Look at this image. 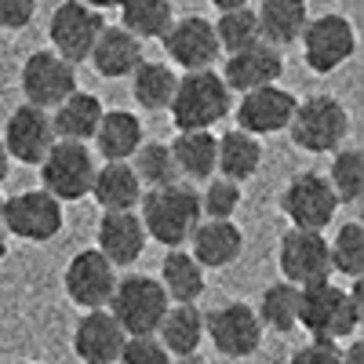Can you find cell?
I'll return each instance as SVG.
<instances>
[{
  "instance_id": "6da1fadb",
  "label": "cell",
  "mask_w": 364,
  "mask_h": 364,
  "mask_svg": "<svg viewBox=\"0 0 364 364\" xmlns=\"http://www.w3.org/2000/svg\"><path fill=\"white\" fill-rule=\"evenodd\" d=\"M139 219L146 237H154L164 248L190 245V233L197 230L200 215V197L190 182H171V186L142 190L139 200Z\"/></svg>"
},
{
  "instance_id": "7a4b0ae2",
  "label": "cell",
  "mask_w": 364,
  "mask_h": 364,
  "mask_svg": "<svg viewBox=\"0 0 364 364\" xmlns=\"http://www.w3.org/2000/svg\"><path fill=\"white\" fill-rule=\"evenodd\" d=\"M364 314L360 281L353 291H343L331 281H317L299 288V328H306L314 339H350Z\"/></svg>"
},
{
  "instance_id": "3957f363",
  "label": "cell",
  "mask_w": 364,
  "mask_h": 364,
  "mask_svg": "<svg viewBox=\"0 0 364 364\" xmlns=\"http://www.w3.org/2000/svg\"><path fill=\"white\" fill-rule=\"evenodd\" d=\"M233 91L226 87V80L215 70H190L182 73L175 84V95H171V124L178 132H211L219 120L230 117L233 106Z\"/></svg>"
},
{
  "instance_id": "277c9868",
  "label": "cell",
  "mask_w": 364,
  "mask_h": 364,
  "mask_svg": "<svg viewBox=\"0 0 364 364\" xmlns=\"http://www.w3.org/2000/svg\"><path fill=\"white\" fill-rule=\"evenodd\" d=\"M168 306H171V299L157 277L128 273V277H117V288L109 295L106 310L124 328V336H157V324L168 314Z\"/></svg>"
},
{
  "instance_id": "5b68a950",
  "label": "cell",
  "mask_w": 364,
  "mask_h": 364,
  "mask_svg": "<svg viewBox=\"0 0 364 364\" xmlns=\"http://www.w3.org/2000/svg\"><path fill=\"white\" fill-rule=\"evenodd\" d=\"M288 132L291 142L306 154H336L339 142L350 135V113L336 95H310L306 102H295Z\"/></svg>"
},
{
  "instance_id": "8992f818",
  "label": "cell",
  "mask_w": 364,
  "mask_h": 364,
  "mask_svg": "<svg viewBox=\"0 0 364 364\" xmlns=\"http://www.w3.org/2000/svg\"><path fill=\"white\" fill-rule=\"evenodd\" d=\"M37 168H41V182H44L41 190L51 193L58 204H66V200L87 197L99 164H95V154L87 149V142H63L58 139Z\"/></svg>"
},
{
  "instance_id": "52a82bcc",
  "label": "cell",
  "mask_w": 364,
  "mask_h": 364,
  "mask_svg": "<svg viewBox=\"0 0 364 364\" xmlns=\"http://www.w3.org/2000/svg\"><path fill=\"white\" fill-rule=\"evenodd\" d=\"M302 58L314 73H336L357 51V29L346 15H317L302 29Z\"/></svg>"
},
{
  "instance_id": "ba28073f",
  "label": "cell",
  "mask_w": 364,
  "mask_h": 364,
  "mask_svg": "<svg viewBox=\"0 0 364 364\" xmlns=\"http://www.w3.org/2000/svg\"><path fill=\"white\" fill-rule=\"evenodd\" d=\"M102 11L87 8L84 0H63L48 22V37H51V51L63 55L66 63L80 66L87 63L91 48H95L99 33H102Z\"/></svg>"
},
{
  "instance_id": "9c48e42d",
  "label": "cell",
  "mask_w": 364,
  "mask_h": 364,
  "mask_svg": "<svg viewBox=\"0 0 364 364\" xmlns=\"http://www.w3.org/2000/svg\"><path fill=\"white\" fill-rule=\"evenodd\" d=\"M204 339H211L223 357L245 360L262 346V321L248 302H226L204 317Z\"/></svg>"
},
{
  "instance_id": "30bf717a",
  "label": "cell",
  "mask_w": 364,
  "mask_h": 364,
  "mask_svg": "<svg viewBox=\"0 0 364 364\" xmlns=\"http://www.w3.org/2000/svg\"><path fill=\"white\" fill-rule=\"evenodd\" d=\"M281 211L299 230H328L331 223H336L339 200H336V193H331L324 175L299 171L281 193Z\"/></svg>"
},
{
  "instance_id": "8fae6325",
  "label": "cell",
  "mask_w": 364,
  "mask_h": 364,
  "mask_svg": "<svg viewBox=\"0 0 364 364\" xmlns=\"http://www.w3.org/2000/svg\"><path fill=\"white\" fill-rule=\"evenodd\" d=\"M63 230V204L44 190H26L15 197H4V233L29 240V245H44L58 237Z\"/></svg>"
},
{
  "instance_id": "7c38bea8",
  "label": "cell",
  "mask_w": 364,
  "mask_h": 364,
  "mask_svg": "<svg viewBox=\"0 0 364 364\" xmlns=\"http://www.w3.org/2000/svg\"><path fill=\"white\" fill-rule=\"evenodd\" d=\"M22 95L29 106H41V109H55L66 95L77 91V66L66 63L63 55H55L51 48L33 51L22 63Z\"/></svg>"
},
{
  "instance_id": "4fadbf2b",
  "label": "cell",
  "mask_w": 364,
  "mask_h": 364,
  "mask_svg": "<svg viewBox=\"0 0 364 364\" xmlns=\"http://www.w3.org/2000/svg\"><path fill=\"white\" fill-rule=\"evenodd\" d=\"M63 288H66L73 306H80V310H106L109 295L117 288V266L99 248H84V252H77L66 262Z\"/></svg>"
},
{
  "instance_id": "5bb4252c",
  "label": "cell",
  "mask_w": 364,
  "mask_h": 364,
  "mask_svg": "<svg viewBox=\"0 0 364 364\" xmlns=\"http://www.w3.org/2000/svg\"><path fill=\"white\" fill-rule=\"evenodd\" d=\"M277 262H281L284 281H291L295 288L328 281L331 277V262H328V237H324V230H299V226H291L281 237Z\"/></svg>"
},
{
  "instance_id": "9a60e30c",
  "label": "cell",
  "mask_w": 364,
  "mask_h": 364,
  "mask_svg": "<svg viewBox=\"0 0 364 364\" xmlns=\"http://www.w3.org/2000/svg\"><path fill=\"white\" fill-rule=\"evenodd\" d=\"M8 157L15 164H41L44 154L58 142L55 128H51V113L41 106H15V113L4 120V132H0Z\"/></svg>"
},
{
  "instance_id": "2e32d148",
  "label": "cell",
  "mask_w": 364,
  "mask_h": 364,
  "mask_svg": "<svg viewBox=\"0 0 364 364\" xmlns=\"http://www.w3.org/2000/svg\"><path fill=\"white\" fill-rule=\"evenodd\" d=\"M164 51L175 66L182 70H211L219 63V41H215V29L204 15H186V18H175L168 26V33L161 37Z\"/></svg>"
},
{
  "instance_id": "e0dca14e",
  "label": "cell",
  "mask_w": 364,
  "mask_h": 364,
  "mask_svg": "<svg viewBox=\"0 0 364 364\" xmlns=\"http://www.w3.org/2000/svg\"><path fill=\"white\" fill-rule=\"evenodd\" d=\"M295 95L284 91L281 84H266V87H252L240 95L237 102V128L248 135H277L291 124L295 113Z\"/></svg>"
},
{
  "instance_id": "ac0fdd59",
  "label": "cell",
  "mask_w": 364,
  "mask_h": 364,
  "mask_svg": "<svg viewBox=\"0 0 364 364\" xmlns=\"http://www.w3.org/2000/svg\"><path fill=\"white\" fill-rule=\"evenodd\" d=\"M284 73V55L281 48H273L266 41H255L252 48H240L233 55H226V66H223V80L230 91H252V87H266V84H277Z\"/></svg>"
},
{
  "instance_id": "d6986e66",
  "label": "cell",
  "mask_w": 364,
  "mask_h": 364,
  "mask_svg": "<svg viewBox=\"0 0 364 364\" xmlns=\"http://www.w3.org/2000/svg\"><path fill=\"white\" fill-rule=\"evenodd\" d=\"M245 252V233L233 219H200L190 233V255L204 269H226Z\"/></svg>"
},
{
  "instance_id": "ffe728a7",
  "label": "cell",
  "mask_w": 364,
  "mask_h": 364,
  "mask_svg": "<svg viewBox=\"0 0 364 364\" xmlns=\"http://www.w3.org/2000/svg\"><path fill=\"white\" fill-rule=\"evenodd\" d=\"M124 339V328L113 321L109 310H87L73 328V353L84 364H117Z\"/></svg>"
},
{
  "instance_id": "44dd1931",
  "label": "cell",
  "mask_w": 364,
  "mask_h": 364,
  "mask_svg": "<svg viewBox=\"0 0 364 364\" xmlns=\"http://www.w3.org/2000/svg\"><path fill=\"white\" fill-rule=\"evenodd\" d=\"M146 230L139 211H102L99 223V252L113 262V266H132L142 259L146 252Z\"/></svg>"
},
{
  "instance_id": "7402d4cb",
  "label": "cell",
  "mask_w": 364,
  "mask_h": 364,
  "mask_svg": "<svg viewBox=\"0 0 364 364\" xmlns=\"http://www.w3.org/2000/svg\"><path fill=\"white\" fill-rule=\"evenodd\" d=\"M87 63L95 66L99 77L106 80H120V77H132V70L142 63V41L132 37L124 26H102V33L91 48Z\"/></svg>"
},
{
  "instance_id": "603a6c76",
  "label": "cell",
  "mask_w": 364,
  "mask_h": 364,
  "mask_svg": "<svg viewBox=\"0 0 364 364\" xmlns=\"http://www.w3.org/2000/svg\"><path fill=\"white\" fill-rule=\"evenodd\" d=\"M87 193L102 211H135L142 200V182L128 161H106L102 168H95Z\"/></svg>"
},
{
  "instance_id": "cb8c5ba5",
  "label": "cell",
  "mask_w": 364,
  "mask_h": 364,
  "mask_svg": "<svg viewBox=\"0 0 364 364\" xmlns=\"http://www.w3.org/2000/svg\"><path fill=\"white\" fill-rule=\"evenodd\" d=\"M91 142L102 161H132L135 149L142 146V120L132 109H102Z\"/></svg>"
},
{
  "instance_id": "d4e9b609",
  "label": "cell",
  "mask_w": 364,
  "mask_h": 364,
  "mask_svg": "<svg viewBox=\"0 0 364 364\" xmlns=\"http://www.w3.org/2000/svg\"><path fill=\"white\" fill-rule=\"evenodd\" d=\"M102 120V102L99 95H91V91H73V95H66L63 102L55 106L51 113V128H55V139L63 142H91V135H95Z\"/></svg>"
},
{
  "instance_id": "484cf974",
  "label": "cell",
  "mask_w": 364,
  "mask_h": 364,
  "mask_svg": "<svg viewBox=\"0 0 364 364\" xmlns=\"http://www.w3.org/2000/svg\"><path fill=\"white\" fill-rule=\"evenodd\" d=\"M157 339L171 357L197 353L204 343V314L197 310V302H171L157 324Z\"/></svg>"
},
{
  "instance_id": "4316f807",
  "label": "cell",
  "mask_w": 364,
  "mask_h": 364,
  "mask_svg": "<svg viewBox=\"0 0 364 364\" xmlns=\"http://www.w3.org/2000/svg\"><path fill=\"white\" fill-rule=\"evenodd\" d=\"M255 22H259V37L273 48H288L302 37L310 15H306V0H262L259 11H255Z\"/></svg>"
},
{
  "instance_id": "83f0119b",
  "label": "cell",
  "mask_w": 364,
  "mask_h": 364,
  "mask_svg": "<svg viewBox=\"0 0 364 364\" xmlns=\"http://www.w3.org/2000/svg\"><path fill=\"white\" fill-rule=\"evenodd\" d=\"M262 168V146L255 135L248 132H226L223 139H215V171L223 178H233V182H245L252 175H259Z\"/></svg>"
},
{
  "instance_id": "f1b7e54d",
  "label": "cell",
  "mask_w": 364,
  "mask_h": 364,
  "mask_svg": "<svg viewBox=\"0 0 364 364\" xmlns=\"http://www.w3.org/2000/svg\"><path fill=\"white\" fill-rule=\"evenodd\" d=\"M168 146L182 182H208L215 175V135L211 132H178Z\"/></svg>"
},
{
  "instance_id": "f546056e",
  "label": "cell",
  "mask_w": 364,
  "mask_h": 364,
  "mask_svg": "<svg viewBox=\"0 0 364 364\" xmlns=\"http://www.w3.org/2000/svg\"><path fill=\"white\" fill-rule=\"evenodd\" d=\"M161 288L171 302H197L204 295V266L190 252L171 248L161 262Z\"/></svg>"
},
{
  "instance_id": "4dcf8cb0",
  "label": "cell",
  "mask_w": 364,
  "mask_h": 364,
  "mask_svg": "<svg viewBox=\"0 0 364 364\" xmlns=\"http://www.w3.org/2000/svg\"><path fill=\"white\" fill-rule=\"evenodd\" d=\"M175 22L171 0H124L120 4V26L139 41H161Z\"/></svg>"
},
{
  "instance_id": "1f68e13d",
  "label": "cell",
  "mask_w": 364,
  "mask_h": 364,
  "mask_svg": "<svg viewBox=\"0 0 364 364\" xmlns=\"http://www.w3.org/2000/svg\"><path fill=\"white\" fill-rule=\"evenodd\" d=\"M175 84H178V73L164 63H142L132 70V99L142 106V109H168L171 106V95H175Z\"/></svg>"
},
{
  "instance_id": "d6a6232c",
  "label": "cell",
  "mask_w": 364,
  "mask_h": 364,
  "mask_svg": "<svg viewBox=\"0 0 364 364\" xmlns=\"http://www.w3.org/2000/svg\"><path fill=\"white\" fill-rule=\"evenodd\" d=\"M262 328H273V331H291L299 328V288L291 281H277L269 284L255 306Z\"/></svg>"
},
{
  "instance_id": "836d02e7",
  "label": "cell",
  "mask_w": 364,
  "mask_h": 364,
  "mask_svg": "<svg viewBox=\"0 0 364 364\" xmlns=\"http://www.w3.org/2000/svg\"><path fill=\"white\" fill-rule=\"evenodd\" d=\"M132 168L142 182V190H157V186H171L178 178L175 157H171V146L168 142H142L132 157Z\"/></svg>"
},
{
  "instance_id": "e575fe53",
  "label": "cell",
  "mask_w": 364,
  "mask_h": 364,
  "mask_svg": "<svg viewBox=\"0 0 364 364\" xmlns=\"http://www.w3.org/2000/svg\"><path fill=\"white\" fill-rule=\"evenodd\" d=\"M328 186L339 204H353L364 193V154L360 149H336V161L328 168Z\"/></svg>"
},
{
  "instance_id": "d590c367",
  "label": "cell",
  "mask_w": 364,
  "mask_h": 364,
  "mask_svg": "<svg viewBox=\"0 0 364 364\" xmlns=\"http://www.w3.org/2000/svg\"><path fill=\"white\" fill-rule=\"evenodd\" d=\"M328 262L343 277H360L364 273V223H343L336 230V240H328Z\"/></svg>"
},
{
  "instance_id": "8d00e7d4",
  "label": "cell",
  "mask_w": 364,
  "mask_h": 364,
  "mask_svg": "<svg viewBox=\"0 0 364 364\" xmlns=\"http://www.w3.org/2000/svg\"><path fill=\"white\" fill-rule=\"evenodd\" d=\"M215 29V41H219V51L233 55L240 48H252L259 37V22H255V11L252 8H233V11H219V22H211Z\"/></svg>"
},
{
  "instance_id": "74e56055",
  "label": "cell",
  "mask_w": 364,
  "mask_h": 364,
  "mask_svg": "<svg viewBox=\"0 0 364 364\" xmlns=\"http://www.w3.org/2000/svg\"><path fill=\"white\" fill-rule=\"evenodd\" d=\"M200 197V215L204 219H233L237 208H240V182L233 178H208V186L197 193Z\"/></svg>"
},
{
  "instance_id": "f35d334b",
  "label": "cell",
  "mask_w": 364,
  "mask_h": 364,
  "mask_svg": "<svg viewBox=\"0 0 364 364\" xmlns=\"http://www.w3.org/2000/svg\"><path fill=\"white\" fill-rule=\"evenodd\" d=\"M117 364H171V353L157 336H128L117 353Z\"/></svg>"
},
{
  "instance_id": "ab89813d",
  "label": "cell",
  "mask_w": 364,
  "mask_h": 364,
  "mask_svg": "<svg viewBox=\"0 0 364 364\" xmlns=\"http://www.w3.org/2000/svg\"><path fill=\"white\" fill-rule=\"evenodd\" d=\"M288 364H343V350L336 339H314L306 346H299Z\"/></svg>"
},
{
  "instance_id": "60d3db41",
  "label": "cell",
  "mask_w": 364,
  "mask_h": 364,
  "mask_svg": "<svg viewBox=\"0 0 364 364\" xmlns=\"http://www.w3.org/2000/svg\"><path fill=\"white\" fill-rule=\"evenodd\" d=\"M37 18V0H0V29L18 33Z\"/></svg>"
},
{
  "instance_id": "b9f144b4",
  "label": "cell",
  "mask_w": 364,
  "mask_h": 364,
  "mask_svg": "<svg viewBox=\"0 0 364 364\" xmlns=\"http://www.w3.org/2000/svg\"><path fill=\"white\" fill-rule=\"evenodd\" d=\"M343 364H364V343H350L343 350Z\"/></svg>"
},
{
  "instance_id": "7bdbcfd3",
  "label": "cell",
  "mask_w": 364,
  "mask_h": 364,
  "mask_svg": "<svg viewBox=\"0 0 364 364\" xmlns=\"http://www.w3.org/2000/svg\"><path fill=\"white\" fill-rule=\"evenodd\" d=\"M219 11H233V8H252V0H211Z\"/></svg>"
},
{
  "instance_id": "ee69618b",
  "label": "cell",
  "mask_w": 364,
  "mask_h": 364,
  "mask_svg": "<svg viewBox=\"0 0 364 364\" xmlns=\"http://www.w3.org/2000/svg\"><path fill=\"white\" fill-rule=\"evenodd\" d=\"M87 8H95V11H106V8H120L124 0H84Z\"/></svg>"
},
{
  "instance_id": "f6af8a7d",
  "label": "cell",
  "mask_w": 364,
  "mask_h": 364,
  "mask_svg": "<svg viewBox=\"0 0 364 364\" xmlns=\"http://www.w3.org/2000/svg\"><path fill=\"white\" fill-rule=\"evenodd\" d=\"M8 171H11V157H8V149H4V142H0V182L8 178Z\"/></svg>"
},
{
  "instance_id": "bcb514c9",
  "label": "cell",
  "mask_w": 364,
  "mask_h": 364,
  "mask_svg": "<svg viewBox=\"0 0 364 364\" xmlns=\"http://www.w3.org/2000/svg\"><path fill=\"white\" fill-rule=\"evenodd\" d=\"M171 364H208L204 357H197V353H190V357H175Z\"/></svg>"
},
{
  "instance_id": "7dc6e473",
  "label": "cell",
  "mask_w": 364,
  "mask_h": 364,
  "mask_svg": "<svg viewBox=\"0 0 364 364\" xmlns=\"http://www.w3.org/2000/svg\"><path fill=\"white\" fill-rule=\"evenodd\" d=\"M4 259H8V233L0 230V262H4Z\"/></svg>"
},
{
  "instance_id": "c3c4849f",
  "label": "cell",
  "mask_w": 364,
  "mask_h": 364,
  "mask_svg": "<svg viewBox=\"0 0 364 364\" xmlns=\"http://www.w3.org/2000/svg\"><path fill=\"white\" fill-rule=\"evenodd\" d=\"M0 230H4V193H0Z\"/></svg>"
},
{
  "instance_id": "681fc988",
  "label": "cell",
  "mask_w": 364,
  "mask_h": 364,
  "mask_svg": "<svg viewBox=\"0 0 364 364\" xmlns=\"http://www.w3.org/2000/svg\"><path fill=\"white\" fill-rule=\"evenodd\" d=\"M15 364H33V360H15Z\"/></svg>"
}]
</instances>
